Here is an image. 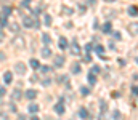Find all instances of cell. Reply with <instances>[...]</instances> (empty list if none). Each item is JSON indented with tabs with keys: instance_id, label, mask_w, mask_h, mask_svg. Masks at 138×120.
Wrapping results in <instances>:
<instances>
[{
	"instance_id": "1",
	"label": "cell",
	"mask_w": 138,
	"mask_h": 120,
	"mask_svg": "<svg viewBox=\"0 0 138 120\" xmlns=\"http://www.w3.org/2000/svg\"><path fill=\"white\" fill-rule=\"evenodd\" d=\"M15 72H16V74H19V75H24L26 74V66L23 63H16L15 64Z\"/></svg>"
},
{
	"instance_id": "2",
	"label": "cell",
	"mask_w": 138,
	"mask_h": 120,
	"mask_svg": "<svg viewBox=\"0 0 138 120\" xmlns=\"http://www.w3.org/2000/svg\"><path fill=\"white\" fill-rule=\"evenodd\" d=\"M13 46H15V48H24V46H26L24 39H23L21 35H19V37H16V39H13Z\"/></svg>"
},
{
	"instance_id": "3",
	"label": "cell",
	"mask_w": 138,
	"mask_h": 120,
	"mask_svg": "<svg viewBox=\"0 0 138 120\" xmlns=\"http://www.w3.org/2000/svg\"><path fill=\"white\" fill-rule=\"evenodd\" d=\"M23 24H24V27H27V29L34 27V16H24V19H23Z\"/></svg>"
},
{
	"instance_id": "4",
	"label": "cell",
	"mask_w": 138,
	"mask_h": 120,
	"mask_svg": "<svg viewBox=\"0 0 138 120\" xmlns=\"http://www.w3.org/2000/svg\"><path fill=\"white\" fill-rule=\"evenodd\" d=\"M71 51H72V55H76V56L80 55V46H79L77 42H72V43H71Z\"/></svg>"
},
{
	"instance_id": "5",
	"label": "cell",
	"mask_w": 138,
	"mask_h": 120,
	"mask_svg": "<svg viewBox=\"0 0 138 120\" xmlns=\"http://www.w3.org/2000/svg\"><path fill=\"white\" fill-rule=\"evenodd\" d=\"M64 104H63V101H59V103L58 104H55V112L58 114V115H63V114H64Z\"/></svg>"
},
{
	"instance_id": "6",
	"label": "cell",
	"mask_w": 138,
	"mask_h": 120,
	"mask_svg": "<svg viewBox=\"0 0 138 120\" xmlns=\"http://www.w3.org/2000/svg\"><path fill=\"white\" fill-rule=\"evenodd\" d=\"M24 96H26V98L27 99H35V98H37V91H35V90H27V91H24Z\"/></svg>"
},
{
	"instance_id": "7",
	"label": "cell",
	"mask_w": 138,
	"mask_h": 120,
	"mask_svg": "<svg viewBox=\"0 0 138 120\" xmlns=\"http://www.w3.org/2000/svg\"><path fill=\"white\" fill-rule=\"evenodd\" d=\"M3 82L7 83V85L13 82V72H10V70H8V72H5V74H3Z\"/></svg>"
},
{
	"instance_id": "8",
	"label": "cell",
	"mask_w": 138,
	"mask_h": 120,
	"mask_svg": "<svg viewBox=\"0 0 138 120\" xmlns=\"http://www.w3.org/2000/svg\"><path fill=\"white\" fill-rule=\"evenodd\" d=\"M129 32L132 35H138V22H132L129 26Z\"/></svg>"
},
{
	"instance_id": "9",
	"label": "cell",
	"mask_w": 138,
	"mask_h": 120,
	"mask_svg": "<svg viewBox=\"0 0 138 120\" xmlns=\"http://www.w3.org/2000/svg\"><path fill=\"white\" fill-rule=\"evenodd\" d=\"M63 64H64V56H61V55L55 56V67H61Z\"/></svg>"
},
{
	"instance_id": "10",
	"label": "cell",
	"mask_w": 138,
	"mask_h": 120,
	"mask_svg": "<svg viewBox=\"0 0 138 120\" xmlns=\"http://www.w3.org/2000/svg\"><path fill=\"white\" fill-rule=\"evenodd\" d=\"M40 55H42V56H44V58H50V56L53 55V53H51V50H50V48H48V45H47L45 48H42V51H40Z\"/></svg>"
},
{
	"instance_id": "11",
	"label": "cell",
	"mask_w": 138,
	"mask_h": 120,
	"mask_svg": "<svg viewBox=\"0 0 138 120\" xmlns=\"http://www.w3.org/2000/svg\"><path fill=\"white\" fill-rule=\"evenodd\" d=\"M8 29H10L11 32L18 34V32H19V24H16V22H10V24H8Z\"/></svg>"
},
{
	"instance_id": "12",
	"label": "cell",
	"mask_w": 138,
	"mask_h": 120,
	"mask_svg": "<svg viewBox=\"0 0 138 120\" xmlns=\"http://www.w3.org/2000/svg\"><path fill=\"white\" fill-rule=\"evenodd\" d=\"M42 42H44L45 45H50L51 43V37H50V34H42Z\"/></svg>"
},
{
	"instance_id": "13",
	"label": "cell",
	"mask_w": 138,
	"mask_h": 120,
	"mask_svg": "<svg viewBox=\"0 0 138 120\" xmlns=\"http://www.w3.org/2000/svg\"><path fill=\"white\" fill-rule=\"evenodd\" d=\"M58 45H59V48H61V50H66V48H68V40H66L64 37H59Z\"/></svg>"
},
{
	"instance_id": "14",
	"label": "cell",
	"mask_w": 138,
	"mask_h": 120,
	"mask_svg": "<svg viewBox=\"0 0 138 120\" xmlns=\"http://www.w3.org/2000/svg\"><path fill=\"white\" fill-rule=\"evenodd\" d=\"M88 83L90 85H95V83H97V74H93L92 70H90V74H88Z\"/></svg>"
},
{
	"instance_id": "15",
	"label": "cell",
	"mask_w": 138,
	"mask_h": 120,
	"mask_svg": "<svg viewBox=\"0 0 138 120\" xmlns=\"http://www.w3.org/2000/svg\"><path fill=\"white\" fill-rule=\"evenodd\" d=\"M29 64H31L32 69H39L40 67V61H39V59H35V58H32L31 61H29Z\"/></svg>"
},
{
	"instance_id": "16",
	"label": "cell",
	"mask_w": 138,
	"mask_h": 120,
	"mask_svg": "<svg viewBox=\"0 0 138 120\" xmlns=\"http://www.w3.org/2000/svg\"><path fill=\"white\" fill-rule=\"evenodd\" d=\"M79 117L80 118H88V111L85 109V107H80L79 109Z\"/></svg>"
},
{
	"instance_id": "17",
	"label": "cell",
	"mask_w": 138,
	"mask_h": 120,
	"mask_svg": "<svg viewBox=\"0 0 138 120\" xmlns=\"http://www.w3.org/2000/svg\"><path fill=\"white\" fill-rule=\"evenodd\" d=\"M27 109H29V112H31V114H37V112L40 111V107H39L37 104H31V106L27 107Z\"/></svg>"
},
{
	"instance_id": "18",
	"label": "cell",
	"mask_w": 138,
	"mask_h": 120,
	"mask_svg": "<svg viewBox=\"0 0 138 120\" xmlns=\"http://www.w3.org/2000/svg\"><path fill=\"white\" fill-rule=\"evenodd\" d=\"M95 51H97L101 58H104V55H103V53H104V48H103V45H97V46H95Z\"/></svg>"
},
{
	"instance_id": "19",
	"label": "cell",
	"mask_w": 138,
	"mask_h": 120,
	"mask_svg": "<svg viewBox=\"0 0 138 120\" xmlns=\"http://www.w3.org/2000/svg\"><path fill=\"white\" fill-rule=\"evenodd\" d=\"M80 70H82L80 66L77 64V63H74V64H72V69H71V72H72V74H80Z\"/></svg>"
},
{
	"instance_id": "20",
	"label": "cell",
	"mask_w": 138,
	"mask_h": 120,
	"mask_svg": "<svg viewBox=\"0 0 138 120\" xmlns=\"http://www.w3.org/2000/svg\"><path fill=\"white\" fill-rule=\"evenodd\" d=\"M21 91H19V90H15V91H13V94H11V98H13V101H18V99H21Z\"/></svg>"
},
{
	"instance_id": "21",
	"label": "cell",
	"mask_w": 138,
	"mask_h": 120,
	"mask_svg": "<svg viewBox=\"0 0 138 120\" xmlns=\"http://www.w3.org/2000/svg\"><path fill=\"white\" fill-rule=\"evenodd\" d=\"M101 31H103L104 34H109V32H111V22H106V24H103Z\"/></svg>"
},
{
	"instance_id": "22",
	"label": "cell",
	"mask_w": 138,
	"mask_h": 120,
	"mask_svg": "<svg viewBox=\"0 0 138 120\" xmlns=\"http://www.w3.org/2000/svg\"><path fill=\"white\" fill-rule=\"evenodd\" d=\"M129 15L130 16H136L138 15V7H135V5H133V7H130L129 8Z\"/></svg>"
},
{
	"instance_id": "23",
	"label": "cell",
	"mask_w": 138,
	"mask_h": 120,
	"mask_svg": "<svg viewBox=\"0 0 138 120\" xmlns=\"http://www.w3.org/2000/svg\"><path fill=\"white\" fill-rule=\"evenodd\" d=\"M2 13H3V16H10L11 15V8L10 7H3L2 8Z\"/></svg>"
},
{
	"instance_id": "24",
	"label": "cell",
	"mask_w": 138,
	"mask_h": 120,
	"mask_svg": "<svg viewBox=\"0 0 138 120\" xmlns=\"http://www.w3.org/2000/svg\"><path fill=\"white\" fill-rule=\"evenodd\" d=\"M44 22H45V26H51V16H50V15H45Z\"/></svg>"
},
{
	"instance_id": "25",
	"label": "cell",
	"mask_w": 138,
	"mask_h": 120,
	"mask_svg": "<svg viewBox=\"0 0 138 120\" xmlns=\"http://www.w3.org/2000/svg\"><path fill=\"white\" fill-rule=\"evenodd\" d=\"M31 2H32V0H23V2H21V7H23V8H29V7H31Z\"/></svg>"
},
{
	"instance_id": "26",
	"label": "cell",
	"mask_w": 138,
	"mask_h": 120,
	"mask_svg": "<svg viewBox=\"0 0 138 120\" xmlns=\"http://www.w3.org/2000/svg\"><path fill=\"white\" fill-rule=\"evenodd\" d=\"M80 93H82L83 96H88V94H90V90H88L87 87H82V88H80Z\"/></svg>"
},
{
	"instance_id": "27",
	"label": "cell",
	"mask_w": 138,
	"mask_h": 120,
	"mask_svg": "<svg viewBox=\"0 0 138 120\" xmlns=\"http://www.w3.org/2000/svg\"><path fill=\"white\" fill-rule=\"evenodd\" d=\"M40 70L44 72V74H47V72H50L51 69H50V66H40Z\"/></svg>"
},
{
	"instance_id": "28",
	"label": "cell",
	"mask_w": 138,
	"mask_h": 120,
	"mask_svg": "<svg viewBox=\"0 0 138 120\" xmlns=\"http://www.w3.org/2000/svg\"><path fill=\"white\" fill-rule=\"evenodd\" d=\"M7 24H8L7 22V16H2V18H0V26L3 27V26H7Z\"/></svg>"
},
{
	"instance_id": "29",
	"label": "cell",
	"mask_w": 138,
	"mask_h": 120,
	"mask_svg": "<svg viewBox=\"0 0 138 120\" xmlns=\"http://www.w3.org/2000/svg\"><path fill=\"white\" fill-rule=\"evenodd\" d=\"M63 13H66V15H72V10H71L69 7H63Z\"/></svg>"
},
{
	"instance_id": "30",
	"label": "cell",
	"mask_w": 138,
	"mask_h": 120,
	"mask_svg": "<svg viewBox=\"0 0 138 120\" xmlns=\"http://www.w3.org/2000/svg\"><path fill=\"white\" fill-rule=\"evenodd\" d=\"M106 111H108V104L104 101H101V112H106Z\"/></svg>"
},
{
	"instance_id": "31",
	"label": "cell",
	"mask_w": 138,
	"mask_h": 120,
	"mask_svg": "<svg viewBox=\"0 0 138 120\" xmlns=\"http://www.w3.org/2000/svg\"><path fill=\"white\" fill-rule=\"evenodd\" d=\"M92 72H93V74H98V72H100V66H97V64H95L93 67H92Z\"/></svg>"
},
{
	"instance_id": "32",
	"label": "cell",
	"mask_w": 138,
	"mask_h": 120,
	"mask_svg": "<svg viewBox=\"0 0 138 120\" xmlns=\"http://www.w3.org/2000/svg\"><path fill=\"white\" fill-rule=\"evenodd\" d=\"M5 93H7V90H5V88L2 87V88H0V98H3V96H5Z\"/></svg>"
},
{
	"instance_id": "33",
	"label": "cell",
	"mask_w": 138,
	"mask_h": 120,
	"mask_svg": "<svg viewBox=\"0 0 138 120\" xmlns=\"http://www.w3.org/2000/svg\"><path fill=\"white\" fill-rule=\"evenodd\" d=\"M85 50H87V51H92V50H93V45H92V43H88V45L85 46Z\"/></svg>"
},
{
	"instance_id": "34",
	"label": "cell",
	"mask_w": 138,
	"mask_h": 120,
	"mask_svg": "<svg viewBox=\"0 0 138 120\" xmlns=\"http://www.w3.org/2000/svg\"><path fill=\"white\" fill-rule=\"evenodd\" d=\"M83 61H85V63H90V61H92V58L87 55V56H83Z\"/></svg>"
},
{
	"instance_id": "35",
	"label": "cell",
	"mask_w": 138,
	"mask_h": 120,
	"mask_svg": "<svg viewBox=\"0 0 138 120\" xmlns=\"http://www.w3.org/2000/svg\"><path fill=\"white\" fill-rule=\"evenodd\" d=\"M87 3H88V5H92V7H93V5L97 3V0H87Z\"/></svg>"
},
{
	"instance_id": "36",
	"label": "cell",
	"mask_w": 138,
	"mask_h": 120,
	"mask_svg": "<svg viewBox=\"0 0 138 120\" xmlns=\"http://www.w3.org/2000/svg\"><path fill=\"white\" fill-rule=\"evenodd\" d=\"M132 91H133V94L138 96V87H133V88H132Z\"/></svg>"
},
{
	"instance_id": "37",
	"label": "cell",
	"mask_w": 138,
	"mask_h": 120,
	"mask_svg": "<svg viewBox=\"0 0 138 120\" xmlns=\"http://www.w3.org/2000/svg\"><path fill=\"white\" fill-rule=\"evenodd\" d=\"M37 80H39L37 75H32V77H31V82H37Z\"/></svg>"
},
{
	"instance_id": "38",
	"label": "cell",
	"mask_w": 138,
	"mask_h": 120,
	"mask_svg": "<svg viewBox=\"0 0 138 120\" xmlns=\"http://www.w3.org/2000/svg\"><path fill=\"white\" fill-rule=\"evenodd\" d=\"M112 115H114V117H121V112H119V111H114Z\"/></svg>"
},
{
	"instance_id": "39",
	"label": "cell",
	"mask_w": 138,
	"mask_h": 120,
	"mask_svg": "<svg viewBox=\"0 0 138 120\" xmlns=\"http://www.w3.org/2000/svg\"><path fill=\"white\" fill-rule=\"evenodd\" d=\"M0 61H5V53L0 51Z\"/></svg>"
},
{
	"instance_id": "40",
	"label": "cell",
	"mask_w": 138,
	"mask_h": 120,
	"mask_svg": "<svg viewBox=\"0 0 138 120\" xmlns=\"http://www.w3.org/2000/svg\"><path fill=\"white\" fill-rule=\"evenodd\" d=\"M44 85H45V87L50 85V79H45V80H44Z\"/></svg>"
},
{
	"instance_id": "41",
	"label": "cell",
	"mask_w": 138,
	"mask_h": 120,
	"mask_svg": "<svg viewBox=\"0 0 138 120\" xmlns=\"http://www.w3.org/2000/svg\"><path fill=\"white\" fill-rule=\"evenodd\" d=\"M114 39H121V34H119V32H114Z\"/></svg>"
},
{
	"instance_id": "42",
	"label": "cell",
	"mask_w": 138,
	"mask_h": 120,
	"mask_svg": "<svg viewBox=\"0 0 138 120\" xmlns=\"http://www.w3.org/2000/svg\"><path fill=\"white\" fill-rule=\"evenodd\" d=\"M3 39H5V35H3V32L0 31V42H3Z\"/></svg>"
},
{
	"instance_id": "43",
	"label": "cell",
	"mask_w": 138,
	"mask_h": 120,
	"mask_svg": "<svg viewBox=\"0 0 138 120\" xmlns=\"http://www.w3.org/2000/svg\"><path fill=\"white\" fill-rule=\"evenodd\" d=\"M104 2H116V0H104Z\"/></svg>"
},
{
	"instance_id": "44",
	"label": "cell",
	"mask_w": 138,
	"mask_h": 120,
	"mask_svg": "<svg viewBox=\"0 0 138 120\" xmlns=\"http://www.w3.org/2000/svg\"><path fill=\"white\" fill-rule=\"evenodd\" d=\"M136 61H138V58H136Z\"/></svg>"
}]
</instances>
